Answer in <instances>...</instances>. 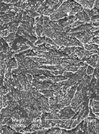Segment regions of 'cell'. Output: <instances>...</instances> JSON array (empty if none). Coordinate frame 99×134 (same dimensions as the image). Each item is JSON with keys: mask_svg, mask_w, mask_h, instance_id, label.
I'll list each match as a JSON object with an SVG mask.
<instances>
[{"mask_svg": "<svg viewBox=\"0 0 99 134\" xmlns=\"http://www.w3.org/2000/svg\"><path fill=\"white\" fill-rule=\"evenodd\" d=\"M17 132L8 125L1 126V133H15Z\"/></svg>", "mask_w": 99, "mask_h": 134, "instance_id": "d6986e66", "label": "cell"}, {"mask_svg": "<svg viewBox=\"0 0 99 134\" xmlns=\"http://www.w3.org/2000/svg\"><path fill=\"white\" fill-rule=\"evenodd\" d=\"M90 99L99 102V67L95 68L89 86Z\"/></svg>", "mask_w": 99, "mask_h": 134, "instance_id": "277c9868", "label": "cell"}, {"mask_svg": "<svg viewBox=\"0 0 99 134\" xmlns=\"http://www.w3.org/2000/svg\"><path fill=\"white\" fill-rule=\"evenodd\" d=\"M95 69L94 68H92L90 65H88L86 68V74L87 75H92V74L94 73Z\"/></svg>", "mask_w": 99, "mask_h": 134, "instance_id": "484cf974", "label": "cell"}, {"mask_svg": "<svg viewBox=\"0 0 99 134\" xmlns=\"http://www.w3.org/2000/svg\"><path fill=\"white\" fill-rule=\"evenodd\" d=\"M45 43H46L48 44H51V45L57 46V44H55V43L54 41L51 39V38H48V37H46V36H45Z\"/></svg>", "mask_w": 99, "mask_h": 134, "instance_id": "4316f807", "label": "cell"}, {"mask_svg": "<svg viewBox=\"0 0 99 134\" xmlns=\"http://www.w3.org/2000/svg\"><path fill=\"white\" fill-rule=\"evenodd\" d=\"M74 16L78 19L79 21L86 22V23H90V19L89 16L87 15V13L83 11L81 12L76 13V14L74 15Z\"/></svg>", "mask_w": 99, "mask_h": 134, "instance_id": "5bb4252c", "label": "cell"}, {"mask_svg": "<svg viewBox=\"0 0 99 134\" xmlns=\"http://www.w3.org/2000/svg\"><path fill=\"white\" fill-rule=\"evenodd\" d=\"M83 11V8L76 1H66L61 4L59 8L50 15V20L55 21L68 16L74 15Z\"/></svg>", "mask_w": 99, "mask_h": 134, "instance_id": "7a4b0ae2", "label": "cell"}, {"mask_svg": "<svg viewBox=\"0 0 99 134\" xmlns=\"http://www.w3.org/2000/svg\"><path fill=\"white\" fill-rule=\"evenodd\" d=\"M52 113L55 114L60 120H67L71 119L76 114L75 111L72 109L71 105L64 107L61 109L52 111Z\"/></svg>", "mask_w": 99, "mask_h": 134, "instance_id": "8992f818", "label": "cell"}, {"mask_svg": "<svg viewBox=\"0 0 99 134\" xmlns=\"http://www.w3.org/2000/svg\"><path fill=\"white\" fill-rule=\"evenodd\" d=\"M8 27H9L8 24H4L3 26H1V31L7 30V29H8Z\"/></svg>", "mask_w": 99, "mask_h": 134, "instance_id": "f1b7e54d", "label": "cell"}, {"mask_svg": "<svg viewBox=\"0 0 99 134\" xmlns=\"http://www.w3.org/2000/svg\"><path fill=\"white\" fill-rule=\"evenodd\" d=\"M38 41L35 43L34 45L36 47H38V46L41 45V44H44L45 43V36L43 37H38Z\"/></svg>", "mask_w": 99, "mask_h": 134, "instance_id": "d4e9b609", "label": "cell"}, {"mask_svg": "<svg viewBox=\"0 0 99 134\" xmlns=\"http://www.w3.org/2000/svg\"><path fill=\"white\" fill-rule=\"evenodd\" d=\"M84 48L88 51H92V50H96L99 52V46L96 44H84Z\"/></svg>", "mask_w": 99, "mask_h": 134, "instance_id": "ffe728a7", "label": "cell"}, {"mask_svg": "<svg viewBox=\"0 0 99 134\" xmlns=\"http://www.w3.org/2000/svg\"><path fill=\"white\" fill-rule=\"evenodd\" d=\"M74 54H76L78 56V59L80 61H82L85 59L89 57L90 56L94 54H97L98 52L96 50H92V51H88L85 50L83 47H79L77 48L76 51L74 52Z\"/></svg>", "mask_w": 99, "mask_h": 134, "instance_id": "ba28073f", "label": "cell"}, {"mask_svg": "<svg viewBox=\"0 0 99 134\" xmlns=\"http://www.w3.org/2000/svg\"><path fill=\"white\" fill-rule=\"evenodd\" d=\"M43 32V26L39 24H36V33L38 37L42 36Z\"/></svg>", "mask_w": 99, "mask_h": 134, "instance_id": "7402d4cb", "label": "cell"}, {"mask_svg": "<svg viewBox=\"0 0 99 134\" xmlns=\"http://www.w3.org/2000/svg\"><path fill=\"white\" fill-rule=\"evenodd\" d=\"M95 116L97 118H98L99 120V113H95Z\"/></svg>", "mask_w": 99, "mask_h": 134, "instance_id": "4dcf8cb0", "label": "cell"}, {"mask_svg": "<svg viewBox=\"0 0 99 134\" xmlns=\"http://www.w3.org/2000/svg\"><path fill=\"white\" fill-rule=\"evenodd\" d=\"M78 19L75 16L71 15L64 17L59 20H55V22L58 24L59 26L63 29L66 27H67L72 25V24L74 23L75 22L78 21Z\"/></svg>", "mask_w": 99, "mask_h": 134, "instance_id": "9c48e42d", "label": "cell"}, {"mask_svg": "<svg viewBox=\"0 0 99 134\" xmlns=\"http://www.w3.org/2000/svg\"><path fill=\"white\" fill-rule=\"evenodd\" d=\"M90 108H91L94 114L95 113H99V102L90 99Z\"/></svg>", "mask_w": 99, "mask_h": 134, "instance_id": "e0dca14e", "label": "cell"}, {"mask_svg": "<svg viewBox=\"0 0 99 134\" xmlns=\"http://www.w3.org/2000/svg\"><path fill=\"white\" fill-rule=\"evenodd\" d=\"M88 66V65H86L85 66L81 67L80 69L78 70L76 72H74L73 74L67 79V80L65 81V85L62 88V92L64 94L67 93V92L74 85L78 84L81 82V80H83L86 76H87L86 74V68Z\"/></svg>", "mask_w": 99, "mask_h": 134, "instance_id": "3957f363", "label": "cell"}, {"mask_svg": "<svg viewBox=\"0 0 99 134\" xmlns=\"http://www.w3.org/2000/svg\"><path fill=\"white\" fill-rule=\"evenodd\" d=\"M78 47H61L59 48V51L60 52H63V53H66L67 55H71L72 53H74V52L76 51Z\"/></svg>", "mask_w": 99, "mask_h": 134, "instance_id": "2e32d148", "label": "cell"}, {"mask_svg": "<svg viewBox=\"0 0 99 134\" xmlns=\"http://www.w3.org/2000/svg\"><path fill=\"white\" fill-rule=\"evenodd\" d=\"M10 34V33L9 32V31H8V29H7V30L1 31V38H2V37L6 38V37L8 36Z\"/></svg>", "mask_w": 99, "mask_h": 134, "instance_id": "83f0119b", "label": "cell"}, {"mask_svg": "<svg viewBox=\"0 0 99 134\" xmlns=\"http://www.w3.org/2000/svg\"><path fill=\"white\" fill-rule=\"evenodd\" d=\"M16 34H17V32L10 33L8 36L6 37V38H4V40H5L7 43H8V44L14 42L15 39Z\"/></svg>", "mask_w": 99, "mask_h": 134, "instance_id": "44dd1931", "label": "cell"}, {"mask_svg": "<svg viewBox=\"0 0 99 134\" xmlns=\"http://www.w3.org/2000/svg\"><path fill=\"white\" fill-rule=\"evenodd\" d=\"M78 3H79L83 9H88V10H91L93 9L95 1L94 0H87V1H84V0H79V1H76Z\"/></svg>", "mask_w": 99, "mask_h": 134, "instance_id": "4fadbf2b", "label": "cell"}, {"mask_svg": "<svg viewBox=\"0 0 99 134\" xmlns=\"http://www.w3.org/2000/svg\"><path fill=\"white\" fill-rule=\"evenodd\" d=\"M20 23L17 21H12L8 23V31L10 33H13V32H17V29H18V26L20 25Z\"/></svg>", "mask_w": 99, "mask_h": 134, "instance_id": "ac0fdd59", "label": "cell"}, {"mask_svg": "<svg viewBox=\"0 0 99 134\" xmlns=\"http://www.w3.org/2000/svg\"><path fill=\"white\" fill-rule=\"evenodd\" d=\"M43 36L51 38L59 47H84V44L76 38L68 36L63 29L55 31L49 25L43 26V32L41 37Z\"/></svg>", "mask_w": 99, "mask_h": 134, "instance_id": "6da1fadb", "label": "cell"}, {"mask_svg": "<svg viewBox=\"0 0 99 134\" xmlns=\"http://www.w3.org/2000/svg\"><path fill=\"white\" fill-rule=\"evenodd\" d=\"M27 5L26 10H31V11L36 12L43 4L45 1H27Z\"/></svg>", "mask_w": 99, "mask_h": 134, "instance_id": "7c38bea8", "label": "cell"}, {"mask_svg": "<svg viewBox=\"0 0 99 134\" xmlns=\"http://www.w3.org/2000/svg\"><path fill=\"white\" fill-rule=\"evenodd\" d=\"M63 3V1H45L43 4L38 9V13L41 15H44L45 16L51 15Z\"/></svg>", "mask_w": 99, "mask_h": 134, "instance_id": "5b68a950", "label": "cell"}, {"mask_svg": "<svg viewBox=\"0 0 99 134\" xmlns=\"http://www.w3.org/2000/svg\"><path fill=\"white\" fill-rule=\"evenodd\" d=\"M95 37V32H91V31H86L83 33L81 34L80 35L76 37V39H78L79 41L83 44H87L89 43V42L91 41V39Z\"/></svg>", "mask_w": 99, "mask_h": 134, "instance_id": "30bf717a", "label": "cell"}, {"mask_svg": "<svg viewBox=\"0 0 99 134\" xmlns=\"http://www.w3.org/2000/svg\"><path fill=\"white\" fill-rule=\"evenodd\" d=\"M88 133H99V120L96 117L87 118Z\"/></svg>", "mask_w": 99, "mask_h": 134, "instance_id": "52a82bcc", "label": "cell"}, {"mask_svg": "<svg viewBox=\"0 0 99 134\" xmlns=\"http://www.w3.org/2000/svg\"><path fill=\"white\" fill-rule=\"evenodd\" d=\"M94 8H97V10H99V1H95L94 4Z\"/></svg>", "mask_w": 99, "mask_h": 134, "instance_id": "f546056e", "label": "cell"}, {"mask_svg": "<svg viewBox=\"0 0 99 134\" xmlns=\"http://www.w3.org/2000/svg\"><path fill=\"white\" fill-rule=\"evenodd\" d=\"M25 12H26V13H27V15L30 17H31L32 18L34 17H40L41 15L39 14L38 13H37L36 12H33V11H31V10H25Z\"/></svg>", "mask_w": 99, "mask_h": 134, "instance_id": "cb8c5ba5", "label": "cell"}, {"mask_svg": "<svg viewBox=\"0 0 99 134\" xmlns=\"http://www.w3.org/2000/svg\"><path fill=\"white\" fill-rule=\"evenodd\" d=\"M40 93L44 96H45L47 98L54 97L57 96L59 95V92H55L54 90H39Z\"/></svg>", "mask_w": 99, "mask_h": 134, "instance_id": "9a60e30c", "label": "cell"}, {"mask_svg": "<svg viewBox=\"0 0 99 134\" xmlns=\"http://www.w3.org/2000/svg\"><path fill=\"white\" fill-rule=\"evenodd\" d=\"M82 62H85L92 68H97L99 67V56L97 54H94L83 60Z\"/></svg>", "mask_w": 99, "mask_h": 134, "instance_id": "8fae6325", "label": "cell"}, {"mask_svg": "<svg viewBox=\"0 0 99 134\" xmlns=\"http://www.w3.org/2000/svg\"><path fill=\"white\" fill-rule=\"evenodd\" d=\"M46 133H62V129L59 127H51V129H48Z\"/></svg>", "mask_w": 99, "mask_h": 134, "instance_id": "603a6c76", "label": "cell"}]
</instances>
